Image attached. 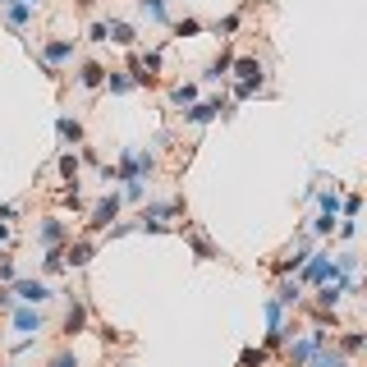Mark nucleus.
<instances>
[{
  "instance_id": "nucleus-1",
  "label": "nucleus",
  "mask_w": 367,
  "mask_h": 367,
  "mask_svg": "<svg viewBox=\"0 0 367 367\" xmlns=\"http://www.w3.org/2000/svg\"><path fill=\"white\" fill-rule=\"evenodd\" d=\"M10 294H19V303H28V308H42V303L56 299V290H51L46 280H14Z\"/></svg>"
},
{
  "instance_id": "nucleus-2",
  "label": "nucleus",
  "mask_w": 367,
  "mask_h": 367,
  "mask_svg": "<svg viewBox=\"0 0 367 367\" xmlns=\"http://www.w3.org/2000/svg\"><path fill=\"white\" fill-rule=\"evenodd\" d=\"M120 216V193H106V198L92 207V221H88V234H97V230H111V221Z\"/></svg>"
},
{
  "instance_id": "nucleus-3",
  "label": "nucleus",
  "mask_w": 367,
  "mask_h": 367,
  "mask_svg": "<svg viewBox=\"0 0 367 367\" xmlns=\"http://www.w3.org/2000/svg\"><path fill=\"white\" fill-rule=\"evenodd\" d=\"M14 331H23V340H37V335L46 331V317H42V308H14Z\"/></svg>"
},
{
  "instance_id": "nucleus-4",
  "label": "nucleus",
  "mask_w": 367,
  "mask_h": 367,
  "mask_svg": "<svg viewBox=\"0 0 367 367\" xmlns=\"http://www.w3.org/2000/svg\"><path fill=\"white\" fill-rule=\"evenodd\" d=\"M317 349H326V331H322V326H317L308 340H290V363H294V367H303L312 354H317Z\"/></svg>"
},
{
  "instance_id": "nucleus-5",
  "label": "nucleus",
  "mask_w": 367,
  "mask_h": 367,
  "mask_svg": "<svg viewBox=\"0 0 367 367\" xmlns=\"http://www.w3.org/2000/svg\"><path fill=\"white\" fill-rule=\"evenodd\" d=\"M74 56V42H65V37H46V74L60 78V65Z\"/></svg>"
},
{
  "instance_id": "nucleus-6",
  "label": "nucleus",
  "mask_w": 367,
  "mask_h": 367,
  "mask_svg": "<svg viewBox=\"0 0 367 367\" xmlns=\"http://www.w3.org/2000/svg\"><path fill=\"white\" fill-rule=\"evenodd\" d=\"M101 23H106V42H115V46H134L138 42V33L124 19H101Z\"/></svg>"
},
{
  "instance_id": "nucleus-7",
  "label": "nucleus",
  "mask_w": 367,
  "mask_h": 367,
  "mask_svg": "<svg viewBox=\"0 0 367 367\" xmlns=\"http://www.w3.org/2000/svg\"><path fill=\"white\" fill-rule=\"evenodd\" d=\"M221 111H225V101H193V111H184V120H189V124H207V120H216Z\"/></svg>"
},
{
  "instance_id": "nucleus-8",
  "label": "nucleus",
  "mask_w": 367,
  "mask_h": 367,
  "mask_svg": "<svg viewBox=\"0 0 367 367\" xmlns=\"http://www.w3.org/2000/svg\"><path fill=\"white\" fill-rule=\"evenodd\" d=\"M37 239H42L46 248H56L60 239H65V221H60V216H46V221L37 225Z\"/></svg>"
},
{
  "instance_id": "nucleus-9",
  "label": "nucleus",
  "mask_w": 367,
  "mask_h": 367,
  "mask_svg": "<svg viewBox=\"0 0 367 367\" xmlns=\"http://www.w3.org/2000/svg\"><path fill=\"white\" fill-rule=\"evenodd\" d=\"M88 262H92V239H78V244H69V253H65V267L83 271Z\"/></svg>"
},
{
  "instance_id": "nucleus-10",
  "label": "nucleus",
  "mask_w": 367,
  "mask_h": 367,
  "mask_svg": "<svg viewBox=\"0 0 367 367\" xmlns=\"http://www.w3.org/2000/svg\"><path fill=\"white\" fill-rule=\"evenodd\" d=\"M83 326H88V308H83V299H74L65 312V335H83Z\"/></svg>"
},
{
  "instance_id": "nucleus-11",
  "label": "nucleus",
  "mask_w": 367,
  "mask_h": 367,
  "mask_svg": "<svg viewBox=\"0 0 367 367\" xmlns=\"http://www.w3.org/2000/svg\"><path fill=\"white\" fill-rule=\"evenodd\" d=\"M106 74H111V69H101L97 60H88V65L78 69V83H83V88H101V83H106Z\"/></svg>"
},
{
  "instance_id": "nucleus-12",
  "label": "nucleus",
  "mask_w": 367,
  "mask_h": 367,
  "mask_svg": "<svg viewBox=\"0 0 367 367\" xmlns=\"http://www.w3.org/2000/svg\"><path fill=\"white\" fill-rule=\"evenodd\" d=\"M56 134H60V143H78V138H83V124L69 120V115H60V120H56Z\"/></svg>"
},
{
  "instance_id": "nucleus-13",
  "label": "nucleus",
  "mask_w": 367,
  "mask_h": 367,
  "mask_svg": "<svg viewBox=\"0 0 367 367\" xmlns=\"http://www.w3.org/2000/svg\"><path fill=\"white\" fill-rule=\"evenodd\" d=\"M138 10L147 14L152 23H170V10H166V0H138Z\"/></svg>"
},
{
  "instance_id": "nucleus-14",
  "label": "nucleus",
  "mask_w": 367,
  "mask_h": 367,
  "mask_svg": "<svg viewBox=\"0 0 367 367\" xmlns=\"http://www.w3.org/2000/svg\"><path fill=\"white\" fill-rule=\"evenodd\" d=\"M193 101H198V83H179L170 92V106H193Z\"/></svg>"
},
{
  "instance_id": "nucleus-15",
  "label": "nucleus",
  "mask_w": 367,
  "mask_h": 367,
  "mask_svg": "<svg viewBox=\"0 0 367 367\" xmlns=\"http://www.w3.org/2000/svg\"><path fill=\"white\" fill-rule=\"evenodd\" d=\"M299 290H303L299 280H285V285H276V303H280V308H290V303H299Z\"/></svg>"
},
{
  "instance_id": "nucleus-16",
  "label": "nucleus",
  "mask_w": 367,
  "mask_h": 367,
  "mask_svg": "<svg viewBox=\"0 0 367 367\" xmlns=\"http://www.w3.org/2000/svg\"><path fill=\"white\" fill-rule=\"evenodd\" d=\"M230 65H234V60H230V56H221V60H212V65H207V74H202V78H207V83H221V78H230Z\"/></svg>"
},
{
  "instance_id": "nucleus-17",
  "label": "nucleus",
  "mask_w": 367,
  "mask_h": 367,
  "mask_svg": "<svg viewBox=\"0 0 367 367\" xmlns=\"http://www.w3.org/2000/svg\"><path fill=\"white\" fill-rule=\"evenodd\" d=\"M42 271H46V276H60V271H65V253H60V248H46Z\"/></svg>"
},
{
  "instance_id": "nucleus-18",
  "label": "nucleus",
  "mask_w": 367,
  "mask_h": 367,
  "mask_svg": "<svg viewBox=\"0 0 367 367\" xmlns=\"http://www.w3.org/2000/svg\"><path fill=\"white\" fill-rule=\"evenodd\" d=\"M317 207H322V216H335V221H340V193H317Z\"/></svg>"
},
{
  "instance_id": "nucleus-19",
  "label": "nucleus",
  "mask_w": 367,
  "mask_h": 367,
  "mask_svg": "<svg viewBox=\"0 0 367 367\" xmlns=\"http://www.w3.org/2000/svg\"><path fill=\"white\" fill-rule=\"evenodd\" d=\"M60 175H65V184H78V156H60Z\"/></svg>"
},
{
  "instance_id": "nucleus-20",
  "label": "nucleus",
  "mask_w": 367,
  "mask_h": 367,
  "mask_svg": "<svg viewBox=\"0 0 367 367\" xmlns=\"http://www.w3.org/2000/svg\"><path fill=\"white\" fill-rule=\"evenodd\" d=\"M267 363V349H244L239 354V367H262Z\"/></svg>"
},
{
  "instance_id": "nucleus-21",
  "label": "nucleus",
  "mask_w": 367,
  "mask_h": 367,
  "mask_svg": "<svg viewBox=\"0 0 367 367\" xmlns=\"http://www.w3.org/2000/svg\"><path fill=\"white\" fill-rule=\"evenodd\" d=\"M267 322H271V331H280V326H285V308H280L276 299H267Z\"/></svg>"
},
{
  "instance_id": "nucleus-22",
  "label": "nucleus",
  "mask_w": 367,
  "mask_h": 367,
  "mask_svg": "<svg viewBox=\"0 0 367 367\" xmlns=\"http://www.w3.org/2000/svg\"><path fill=\"white\" fill-rule=\"evenodd\" d=\"M340 363H345V358H335V354H322V349H317V354H312V358H308L303 367H340Z\"/></svg>"
},
{
  "instance_id": "nucleus-23",
  "label": "nucleus",
  "mask_w": 367,
  "mask_h": 367,
  "mask_svg": "<svg viewBox=\"0 0 367 367\" xmlns=\"http://www.w3.org/2000/svg\"><path fill=\"white\" fill-rule=\"evenodd\" d=\"M212 33H216V37H230V33H239V14H225V19L216 23Z\"/></svg>"
},
{
  "instance_id": "nucleus-24",
  "label": "nucleus",
  "mask_w": 367,
  "mask_h": 367,
  "mask_svg": "<svg viewBox=\"0 0 367 367\" xmlns=\"http://www.w3.org/2000/svg\"><path fill=\"white\" fill-rule=\"evenodd\" d=\"M106 88L111 92H129L134 83H129V74H106Z\"/></svg>"
},
{
  "instance_id": "nucleus-25",
  "label": "nucleus",
  "mask_w": 367,
  "mask_h": 367,
  "mask_svg": "<svg viewBox=\"0 0 367 367\" xmlns=\"http://www.w3.org/2000/svg\"><path fill=\"white\" fill-rule=\"evenodd\" d=\"M14 280H19V271H14V262L5 257V262H0V285H14Z\"/></svg>"
},
{
  "instance_id": "nucleus-26",
  "label": "nucleus",
  "mask_w": 367,
  "mask_h": 367,
  "mask_svg": "<svg viewBox=\"0 0 367 367\" xmlns=\"http://www.w3.org/2000/svg\"><path fill=\"white\" fill-rule=\"evenodd\" d=\"M340 345H345V354H358V349H363V335H358V331H349L345 340H340Z\"/></svg>"
},
{
  "instance_id": "nucleus-27",
  "label": "nucleus",
  "mask_w": 367,
  "mask_h": 367,
  "mask_svg": "<svg viewBox=\"0 0 367 367\" xmlns=\"http://www.w3.org/2000/svg\"><path fill=\"white\" fill-rule=\"evenodd\" d=\"M175 33H179V37H193V33H202V23H198V19H184Z\"/></svg>"
},
{
  "instance_id": "nucleus-28",
  "label": "nucleus",
  "mask_w": 367,
  "mask_h": 367,
  "mask_svg": "<svg viewBox=\"0 0 367 367\" xmlns=\"http://www.w3.org/2000/svg\"><path fill=\"white\" fill-rule=\"evenodd\" d=\"M312 230H317V234H331L335 230V216H317V221H312Z\"/></svg>"
},
{
  "instance_id": "nucleus-29",
  "label": "nucleus",
  "mask_w": 367,
  "mask_h": 367,
  "mask_svg": "<svg viewBox=\"0 0 367 367\" xmlns=\"http://www.w3.org/2000/svg\"><path fill=\"white\" fill-rule=\"evenodd\" d=\"M51 367H78V358L65 349V354H56V358H51Z\"/></svg>"
},
{
  "instance_id": "nucleus-30",
  "label": "nucleus",
  "mask_w": 367,
  "mask_h": 367,
  "mask_svg": "<svg viewBox=\"0 0 367 367\" xmlns=\"http://www.w3.org/2000/svg\"><path fill=\"white\" fill-rule=\"evenodd\" d=\"M88 42H106V23H101V19L88 28Z\"/></svg>"
},
{
  "instance_id": "nucleus-31",
  "label": "nucleus",
  "mask_w": 367,
  "mask_h": 367,
  "mask_svg": "<svg viewBox=\"0 0 367 367\" xmlns=\"http://www.w3.org/2000/svg\"><path fill=\"white\" fill-rule=\"evenodd\" d=\"M14 216H19V202H5V207H0V221L10 225V221H14Z\"/></svg>"
},
{
  "instance_id": "nucleus-32",
  "label": "nucleus",
  "mask_w": 367,
  "mask_h": 367,
  "mask_svg": "<svg viewBox=\"0 0 367 367\" xmlns=\"http://www.w3.org/2000/svg\"><path fill=\"white\" fill-rule=\"evenodd\" d=\"M10 234H14V230H10L5 221H0V244H10Z\"/></svg>"
},
{
  "instance_id": "nucleus-33",
  "label": "nucleus",
  "mask_w": 367,
  "mask_h": 367,
  "mask_svg": "<svg viewBox=\"0 0 367 367\" xmlns=\"http://www.w3.org/2000/svg\"><path fill=\"white\" fill-rule=\"evenodd\" d=\"M10 308V290H5V285H0V312Z\"/></svg>"
},
{
  "instance_id": "nucleus-34",
  "label": "nucleus",
  "mask_w": 367,
  "mask_h": 367,
  "mask_svg": "<svg viewBox=\"0 0 367 367\" xmlns=\"http://www.w3.org/2000/svg\"><path fill=\"white\" fill-rule=\"evenodd\" d=\"M340 367H349V363H340Z\"/></svg>"
}]
</instances>
